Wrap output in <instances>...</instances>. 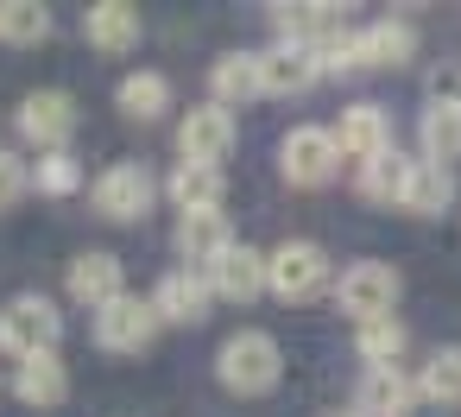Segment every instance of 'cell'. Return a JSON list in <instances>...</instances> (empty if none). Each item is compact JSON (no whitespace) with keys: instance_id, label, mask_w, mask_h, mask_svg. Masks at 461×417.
I'll return each instance as SVG.
<instances>
[{"instance_id":"21","label":"cell","mask_w":461,"mask_h":417,"mask_svg":"<svg viewBox=\"0 0 461 417\" xmlns=\"http://www.w3.org/2000/svg\"><path fill=\"white\" fill-rule=\"evenodd\" d=\"M398 209H411V215H448L455 209V171L448 165H429V159H411V177H404Z\"/></svg>"},{"instance_id":"1","label":"cell","mask_w":461,"mask_h":417,"mask_svg":"<svg viewBox=\"0 0 461 417\" xmlns=\"http://www.w3.org/2000/svg\"><path fill=\"white\" fill-rule=\"evenodd\" d=\"M215 379L240 398H266L278 379H285V354L266 329H234L221 348H215Z\"/></svg>"},{"instance_id":"18","label":"cell","mask_w":461,"mask_h":417,"mask_svg":"<svg viewBox=\"0 0 461 417\" xmlns=\"http://www.w3.org/2000/svg\"><path fill=\"white\" fill-rule=\"evenodd\" d=\"M140 32H146V20H140V7H127V0H102V7H89V14H83V39H89L102 58L133 51V45H140Z\"/></svg>"},{"instance_id":"19","label":"cell","mask_w":461,"mask_h":417,"mask_svg":"<svg viewBox=\"0 0 461 417\" xmlns=\"http://www.w3.org/2000/svg\"><path fill=\"white\" fill-rule=\"evenodd\" d=\"M165 196H171L184 215H221V203H228V177H221L215 165H177V171L165 177Z\"/></svg>"},{"instance_id":"7","label":"cell","mask_w":461,"mask_h":417,"mask_svg":"<svg viewBox=\"0 0 461 417\" xmlns=\"http://www.w3.org/2000/svg\"><path fill=\"white\" fill-rule=\"evenodd\" d=\"M158 329L165 322H158L152 297H133V291H121L114 304L95 310V348H108V354H140V348H152Z\"/></svg>"},{"instance_id":"20","label":"cell","mask_w":461,"mask_h":417,"mask_svg":"<svg viewBox=\"0 0 461 417\" xmlns=\"http://www.w3.org/2000/svg\"><path fill=\"white\" fill-rule=\"evenodd\" d=\"M417 140H423V159L429 165H448L461 159V95H429L423 121H417Z\"/></svg>"},{"instance_id":"25","label":"cell","mask_w":461,"mask_h":417,"mask_svg":"<svg viewBox=\"0 0 461 417\" xmlns=\"http://www.w3.org/2000/svg\"><path fill=\"white\" fill-rule=\"evenodd\" d=\"M360 32H366V64H379V70H404L417 58V26L411 20H373Z\"/></svg>"},{"instance_id":"28","label":"cell","mask_w":461,"mask_h":417,"mask_svg":"<svg viewBox=\"0 0 461 417\" xmlns=\"http://www.w3.org/2000/svg\"><path fill=\"white\" fill-rule=\"evenodd\" d=\"M404 177H411V159H404V152L392 146L385 159L360 165V196H366V203H385V209H392V203L404 196Z\"/></svg>"},{"instance_id":"31","label":"cell","mask_w":461,"mask_h":417,"mask_svg":"<svg viewBox=\"0 0 461 417\" xmlns=\"http://www.w3.org/2000/svg\"><path fill=\"white\" fill-rule=\"evenodd\" d=\"M32 190H39V196H70V190H83V165H77L70 152H45V159L32 165Z\"/></svg>"},{"instance_id":"17","label":"cell","mask_w":461,"mask_h":417,"mask_svg":"<svg viewBox=\"0 0 461 417\" xmlns=\"http://www.w3.org/2000/svg\"><path fill=\"white\" fill-rule=\"evenodd\" d=\"M14 398H20L26 411H58V404L70 398V367H64L58 354L20 360V367H14Z\"/></svg>"},{"instance_id":"10","label":"cell","mask_w":461,"mask_h":417,"mask_svg":"<svg viewBox=\"0 0 461 417\" xmlns=\"http://www.w3.org/2000/svg\"><path fill=\"white\" fill-rule=\"evenodd\" d=\"M329 133H335L341 159H354V165H373V159L392 152V114H385L379 102H354V108H341V121H335Z\"/></svg>"},{"instance_id":"27","label":"cell","mask_w":461,"mask_h":417,"mask_svg":"<svg viewBox=\"0 0 461 417\" xmlns=\"http://www.w3.org/2000/svg\"><path fill=\"white\" fill-rule=\"evenodd\" d=\"M404 341H411V329H404L398 316H373V322H354V348H360V360H366V367H398Z\"/></svg>"},{"instance_id":"2","label":"cell","mask_w":461,"mask_h":417,"mask_svg":"<svg viewBox=\"0 0 461 417\" xmlns=\"http://www.w3.org/2000/svg\"><path fill=\"white\" fill-rule=\"evenodd\" d=\"M329 253L316 247V240H278L272 253H266V291L278 297V304H310V297H322L329 291Z\"/></svg>"},{"instance_id":"22","label":"cell","mask_w":461,"mask_h":417,"mask_svg":"<svg viewBox=\"0 0 461 417\" xmlns=\"http://www.w3.org/2000/svg\"><path fill=\"white\" fill-rule=\"evenodd\" d=\"M228 247H234L228 215H184V222H177V253L190 259V272H209Z\"/></svg>"},{"instance_id":"9","label":"cell","mask_w":461,"mask_h":417,"mask_svg":"<svg viewBox=\"0 0 461 417\" xmlns=\"http://www.w3.org/2000/svg\"><path fill=\"white\" fill-rule=\"evenodd\" d=\"M228 152H234V114L228 108L203 102V108H190L177 121V165H215L221 171Z\"/></svg>"},{"instance_id":"3","label":"cell","mask_w":461,"mask_h":417,"mask_svg":"<svg viewBox=\"0 0 461 417\" xmlns=\"http://www.w3.org/2000/svg\"><path fill=\"white\" fill-rule=\"evenodd\" d=\"M58 335H64V310L45 297V291H20L7 310H0V348L32 360V354H58Z\"/></svg>"},{"instance_id":"5","label":"cell","mask_w":461,"mask_h":417,"mask_svg":"<svg viewBox=\"0 0 461 417\" xmlns=\"http://www.w3.org/2000/svg\"><path fill=\"white\" fill-rule=\"evenodd\" d=\"M278 171H285V184H297V190L335 184V171H341L335 133H329V127H291L285 146H278Z\"/></svg>"},{"instance_id":"23","label":"cell","mask_w":461,"mask_h":417,"mask_svg":"<svg viewBox=\"0 0 461 417\" xmlns=\"http://www.w3.org/2000/svg\"><path fill=\"white\" fill-rule=\"evenodd\" d=\"M209 95L215 108H240L259 95V51H221L215 70H209Z\"/></svg>"},{"instance_id":"11","label":"cell","mask_w":461,"mask_h":417,"mask_svg":"<svg viewBox=\"0 0 461 417\" xmlns=\"http://www.w3.org/2000/svg\"><path fill=\"white\" fill-rule=\"evenodd\" d=\"M64 291H70L83 310H102V304H114V297L127 291V266H121L114 253L89 247V253H77V259H70V278H64Z\"/></svg>"},{"instance_id":"6","label":"cell","mask_w":461,"mask_h":417,"mask_svg":"<svg viewBox=\"0 0 461 417\" xmlns=\"http://www.w3.org/2000/svg\"><path fill=\"white\" fill-rule=\"evenodd\" d=\"M95 209L108 215V222H146L152 215V203H158V177L146 171V165H133V159H121V165H108L102 177H95Z\"/></svg>"},{"instance_id":"33","label":"cell","mask_w":461,"mask_h":417,"mask_svg":"<svg viewBox=\"0 0 461 417\" xmlns=\"http://www.w3.org/2000/svg\"><path fill=\"white\" fill-rule=\"evenodd\" d=\"M329 417H360V411H329Z\"/></svg>"},{"instance_id":"30","label":"cell","mask_w":461,"mask_h":417,"mask_svg":"<svg viewBox=\"0 0 461 417\" xmlns=\"http://www.w3.org/2000/svg\"><path fill=\"white\" fill-rule=\"evenodd\" d=\"M316 64H322V77H360V70H373L366 64V32H335L329 45H316Z\"/></svg>"},{"instance_id":"8","label":"cell","mask_w":461,"mask_h":417,"mask_svg":"<svg viewBox=\"0 0 461 417\" xmlns=\"http://www.w3.org/2000/svg\"><path fill=\"white\" fill-rule=\"evenodd\" d=\"M77 95L70 89H32L20 102V140H32L39 152H70V133H77Z\"/></svg>"},{"instance_id":"4","label":"cell","mask_w":461,"mask_h":417,"mask_svg":"<svg viewBox=\"0 0 461 417\" xmlns=\"http://www.w3.org/2000/svg\"><path fill=\"white\" fill-rule=\"evenodd\" d=\"M398 291H404L398 266H385V259H354V266H341V278H335V310H348L354 322H373V316H392Z\"/></svg>"},{"instance_id":"29","label":"cell","mask_w":461,"mask_h":417,"mask_svg":"<svg viewBox=\"0 0 461 417\" xmlns=\"http://www.w3.org/2000/svg\"><path fill=\"white\" fill-rule=\"evenodd\" d=\"M0 39L7 45H45L51 39V14L39 0H0Z\"/></svg>"},{"instance_id":"24","label":"cell","mask_w":461,"mask_h":417,"mask_svg":"<svg viewBox=\"0 0 461 417\" xmlns=\"http://www.w3.org/2000/svg\"><path fill=\"white\" fill-rule=\"evenodd\" d=\"M114 102H121L127 121H158L171 108V77L165 70H127L121 89H114Z\"/></svg>"},{"instance_id":"32","label":"cell","mask_w":461,"mask_h":417,"mask_svg":"<svg viewBox=\"0 0 461 417\" xmlns=\"http://www.w3.org/2000/svg\"><path fill=\"white\" fill-rule=\"evenodd\" d=\"M26 190H32V165H26L20 152L0 146V215H7L14 203H26Z\"/></svg>"},{"instance_id":"13","label":"cell","mask_w":461,"mask_h":417,"mask_svg":"<svg viewBox=\"0 0 461 417\" xmlns=\"http://www.w3.org/2000/svg\"><path fill=\"white\" fill-rule=\"evenodd\" d=\"M203 278H209V291H215V297H228V304H253V297L266 291V253H259V247H247V240H234V247H228Z\"/></svg>"},{"instance_id":"16","label":"cell","mask_w":461,"mask_h":417,"mask_svg":"<svg viewBox=\"0 0 461 417\" xmlns=\"http://www.w3.org/2000/svg\"><path fill=\"white\" fill-rule=\"evenodd\" d=\"M272 32L285 45H329L335 32H348V14L329 7V0H297V7H272Z\"/></svg>"},{"instance_id":"12","label":"cell","mask_w":461,"mask_h":417,"mask_svg":"<svg viewBox=\"0 0 461 417\" xmlns=\"http://www.w3.org/2000/svg\"><path fill=\"white\" fill-rule=\"evenodd\" d=\"M322 77V64H316V51L310 45H266L259 51V95H303L310 83Z\"/></svg>"},{"instance_id":"14","label":"cell","mask_w":461,"mask_h":417,"mask_svg":"<svg viewBox=\"0 0 461 417\" xmlns=\"http://www.w3.org/2000/svg\"><path fill=\"white\" fill-rule=\"evenodd\" d=\"M209 304H215V291H209V278H203V272H190V266L165 272V278H158V291H152L158 322H184V329H196V322L209 316Z\"/></svg>"},{"instance_id":"15","label":"cell","mask_w":461,"mask_h":417,"mask_svg":"<svg viewBox=\"0 0 461 417\" xmlns=\"http://www.w3.org/2000/svg\"><path fill=\"white\" fill-rule=\"evenodd\" d=\"M354 411L360 417H411L417 411V379L404 367H366L360 392H354Z\"/></svg>"},{"instance_id":"26","label":"cell","mask_w":461,"mask_h":417,"mask_svg":"<svg viewBox=\"0 0 461 417\" xmlns=\"http://www.w3.org/2000/svg\"><path fill=\"white\" fill-rule=\"evenodd\" d=\"M417 398L442 404V411H461V348H436L417 373Z\"/></svg>"}]
</instances>
